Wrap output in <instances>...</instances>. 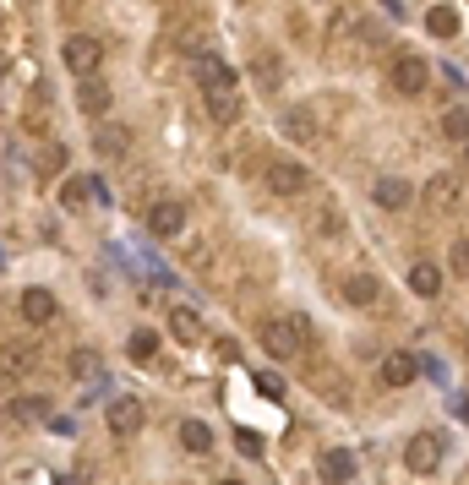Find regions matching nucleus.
I'll list each match as a JSON object with an SVG mask.
<instances>
[{
    "label": "nucleus",
    "instance_id": "obj_1",
    "mask_svg": "<svg viewBox=\"0 0 469 485\" xmlns=\"http://www.w3.org/2000/svg\"><path fill=\"white\" fill-rule=\"evenodd\" d=\"M197 82H202V93H208L213 120L229 126V120L240 115V82H235V66H224L219 55H202V60H197Z\"/></svg>",
    "mask_w": 469,
    "mask_h": 485
},
{
    "label": "nucleus",
    "instance_id": "obj_32",
    "mask_svg": "<svg viewBox=\"0 0 469 485\" xmlns=\"http://www.w3.org/2000/svg\"><path fill=\"white\" fill-rule=\"evenodd\" d=\"M0 76H5V60H0Z\"/></svg>",
    "mask_w": 469,
    "mask_h": 485
},
{
    "label": "nucleus",
    "instance_id": "obj_6",
    "mask_svg": "<svg viewBox=\"0 0 469 485\" xmlns=\"http://www.w3.org/2000/svg\"><path fill=\"white\" fill-rule=\"evenodd\" d=\"M388 76H393V87H399L404 98H421V93H426V82H432V66H426L421 55H399Z\"/></svg>",
    "mask_w": 469,
    "mask_h": 485
},
{
    "label": "nucleus",
    "instance_id": "obj_4",
    "mask_svg": "<svg viewBox=\"0 0 469 485\" xmlns=\"http://www.w3.org/2000/svg\"><path fill=\"white\" fill-rule=\"evenodd\" d=\"M268 191L273 197H306L311 191V169L295 164V158H273L268 164Z\"/></svg>",
    "mask_w": 469,
    "mask_h": 485
},
{
    "label": "nucleus",
    "instance_id": "obj_20",
    "mask_svg": "<svg viewBox=\"0 0 469 485\" xmlns=\"http://www.w3.org/2000/svg\"><path fill=\"white\" fill-rule=\"evenodd\" d=\"M55 197H60V207H66V213H82V207L93 202V197H87V180H82V175H66Z\"/></svg>",
    "mask_w": 469,
    "mask_h": 485
},
{
    "label": "nucleus",
    "instance_id": "obj_30",
    "mask_svg": "<svg viewBox=\"0 0 469 485\" xmlns=\"http://www.w3.org/2000/svg\"><path fill=\"white\" fill-rule=\"evenodd\" d=\"M11 415H16V420H33V415H44V399H16V404H11Z\"/></svg>",
    "mask_w": 469,
    "mask_h": 485
},
{
    "label": "nucleus",
    "instance_id": "obj_11",
    "mask_svg": "<svg viewBox=\"0 0 469 485\" xmlns=\"http://www.w3.org/2000/svg\"><path fill=\"white\" fill-rule=\"evenodd\" d=\"M55 317H60V306H55V295H49V289H38V284H33V289H22V322H27V328H49Z\"/></svg>",
    "mask_w": 469,
    "mask_h": 485
},
{
    "label": "nucleus",
    "instance_id": "obj_9",
    "mask_svg": "<svg viewBox=\"0 0 469 485\" xmlns=\"http://www.w3.org/2000/svg\"><path fill=\"white\" fill-rule=\"evenodd\" d=\"M284 136H290V142H301V147H311V142L322 136V120H317V109H311V104H295V109H284Z\"/></svg>",
    "mask_w": 469,
    "mask_h": 485
},
{
    "label": "nucleus",
    "instance_id": "obj_33",
    "mask_svg": "<svg viewBox=\"0 0 469 485\" xmlns=\"http://www.w3.org/2000/svg\"><path fill=\"white\" fill-rule=\"evenodd\" d=\"M0 409H5V399H0Z\"/></svg>",
    "mask_w": 469,
    "mask_h": 485
},
{
    "label": "nucleus",
    "instance_id": "obj_22",
    "mask_svg": "<svg viewBox=\"0 0 469 485\" xmlns=\"http://www.w3.org/2000/svg\"><path fill=\"white\" fill-rule=\"evenodd\" d=\"M426 33L454 38V33H459V11H454V5H432V11H426Z\"/></svg>",
    "mask_w": 469,
    "mask_h": 485
},
{
    "label": "nucleus",
    "instance_id": "obj_3",
    "mask_svg": "<svg viewBox=\"0 0 469 485\" xmlns=\"http://www.w3.org/2000/svg\"><path fill=\"white\" fill-rule=\"evenodd\" d=\"M60 60L71 66V76H98V66H104V44H98L93 33H71V38L60 44Z\"/></svg>",
    "mask_w": 469,
    "mask_h": 485
},
{
    "label": "nucleus",
    "instance_id": "obj_12",
    "mask_svg": "<svg viewBox=\"0 0 469 485\" xmlns=\"http://www.w3.org/2000/svg\"><path fill=\"white\" fill-rule=\"evenodd\" d=\"M131 142H137V136H131L126 126H109V120H98V126H93V153H104V158H126V153H131Z\"/></svg>",
    "mask_w": 469,
    "mask_h": 485
},
{
    "label": "nucleus",
    "instance_id": "obj_28",
    "mask_svg": "<svg viewBox=\"0 0 469 485\" xmlns=\"http://www.w3.org/2000/svg\"><path fill=\"white\" fill-rule=\"evenodd\" d=\"M257 82L262 87H279V60L273 55H257Z\"/></svg>",
    "mask_w": 469,
    "mask_h": 485
},
{
    "label": "nucleus",
    "instance_id": "obj_18",
    "mask_svg": "<svg viewBox=\"0 0 469 485\" xmlns=\"http://www.w3.org/2000/svg\"><path fill=\"white\" fill-rule=\"evenodd\" d=\"M377 295H382V284H377L372 273H350V278H344V300H350V306H377Z\"/></svg>",
    "mask_w": 469,
    "mask_h": 485
},
{
    "label": "nucleus",
    "instance_id": "obj_21",
    "mask_svg": "<svg viewBox=\"0 0 469 485\" xmlns=\"http://www.w3.org/2000/svg\"><path fill=\"white\" fill-rule=\"evenodd\" d=\"M421 197H426L432 207H454V202H459V180H454V175H432Z\"/></svg>",
    "mask_w": 469,
    "mask_h": 485
},
{
    "label": "nucleus",
    "instance_id": "obj_26",
    "mask_svg": "<svg viewBox=\"0 0 469 485\" xmlns=\"http://www.w3.org/2000/svg\"><path fill=\"white\" fill-rule=\"evenodd\" d=\"M33 164H38V175H60V169H66V153L49 142V147H38V158H33Z\"/></svg>",
    "mask_w": 469,
    "mask_h": 485
},
{
    "label": "nucleus",
    "instance_id": "obj_17",
    "mask_svg": "<svg viewBox=\"0 0 469 485\" xmlns=\"http://www.w3.org/2000/svg\"><path fill=\"white\" fill-rule=\"evenodd\" d=\"M410 289H415L421 300H437V295H443V273H437V262H415V268H410Z\"/></svg>",
    "mask_w": 469,
    "mask_h": 485
},
{
    "label": "nucleus",
    "instance_id": "obj_8",
    "mask_svg": "<svg viewBox=\"0 0 469 485\" xmlns=\"http://www.w3.org/2000/svg\"><path fill=\"white\" fill-rule=\"evenodd\" d=\"M404 464H410L415 475H432V470L443 464V437H437V431H421V437H410V448H404Z\"/></svg>",
    "mask_w": 469,
    "mask_h": 485
},
{
    "label": "nucleus",
    "instance_id": "obj_29",
    "mask_svg": "<svg viewBox=\"0 0 469 485\" xmlns=\"http://www.w3.org/2000/svg\"><path fill=\"white\" fill-rule=\"evenodd\" d=\"M448 262H454V273H459V278H469V240H454Z\"/></svg>",
    "mask_w": 469,
    "mask_h": 485
},
{
    "label": "nucleus",
    "instance_id": "obj_16",
    "mask_svg": "<svg viewBox=\"0 0 469 485\" xmlns=\"http://www.w3.org/2000/svg\"><path fill=\"white\" fill-rule=\"evenodd\" d=\"M317 470H322V480H328V485H350V480H355V459H350L344 448H328Z\"/></svg>",
    "mask_w": 469,
    "mask_h": 485
},
{
    "label": "nucleus",
    "instance_id": "obj_5",
    "mask_svg": "<svg viewBox=\"0 0 469 485\" xmlns=\"http://www.w3.org/2000/svg\"><path fill=\"white\" fill-rule=\"evenodd\" d=\"M186 218H191V213H186L180 197H164V202L148 207V229H153V240H175V235L186 229Z\"/></svg>",
    "mask_w": 469,
    "mask_h": 485
},
{
    "label": "nucleus",
    "instance_id": "obj_14",
    "mask_svg": "<svg viewBox=\"0 0 469 485\" xmlns=\"http://www.w3.org/2000/svg\"><path fill=\"white\" fill-rule=\"evenodd\" d=\"M415 377H421V360H415L410 349H393V355L382 360V382H388V388H410Z\"/></svg>",
    "mask_w": 469,
    "mask_h": 485
},
{
    "label": "nucleus",
    "instance_id": "obj_19",
    "mask_svg": "<svg viewBox=\"0 0 469 485\" xmlns=\"http://www.w3.org/2000/svg\"><path fill=\"white\" fill-rule=\"evenodd\" d=\"M169 333H175L180 344H197V338H202V317H197L191 306H175V311H169Z\"/></svg>",
    "mask_w": 469,
    "mask_h": 485
},
{
    "label": "nucleus",
    "instance_id": "obj_27",
    "mask_svg": "<svg viewBox=\"0 0 469 485\" xmlns=\"http://www.w3.org/2000/svg\"><path fill=\"white\" fill-rule=\"evenodd\" d=\"M443 131H448L454 142H469V109H448V115H443Z\"/></svg>",
    "mask_w": 469,
    "mask_h": 485
},
{
    "label": "nucleus",
    "instance_id": "obj_7",
    "mask_svg": "<svg viewBox=\"0 0 469 485\" xmlns=\"http://www.w3.org/2000/svg\"><path fill=\"white\" fill-rule=\"evenodd\" d=\"M142 420H148L142 399H109V409H104V426H109L115 437H137V431H142Z\"/></svg>",
    "mask_w": 469,
    "mask_h": 485
},
{
    "label": "nucleus",
    "instance_id": "obj_23",
    "mask_svg": "<svg viewBox=\"0 0 469 485\" xmlns=\"http://www.w3.org/2000/svg\"><path fill=\"white\" fill-rule=\"evenodd\" d=\"M126 355H131V360H153V355H158V328H137V333L126 338Z\"/></svg>",
    "mask_w": 469,
    "mask_h": 485
},
{
    "label": "nucleus",
    "instance_id": "obj_13",
    "mask_svg": "<svg viewBox=\"0 0 469 485\" xmlns=\"http://www.w3.org/2000/svg\"><path fill=\"white\" fill-rule=\"evenodd\" d=\"M372 197H377V207H388V213H399V207H410V197H415V186H410V180H399V175H382V180L372 186Z\"/></svg>",
    "mask_w": 469,
    "mask_h": 485
},
{
    "label": "nucleus",
    "instance_id": "obj_31",
    "mask_svg": "<svg viewBox=\"0 0 469 485\" xmlns=\"http://www.w3.org/2000/svg\"><path fill=\"white\" fill-rule=\"evenodd\" d=\"M219 485H240V480H219Z\"/></svg>",
    "mask_w": 469,
    "mask_h": 485
},
{
    "label": "nucleus",
    "instance_id": "obj_2",
    "mask_svg": "<svg viewBox=\"0 0 469 485\" xmlns=\"http://www.w3.org/2000/svg\"><path fill=\"white\" fill-rule=\"evenodd\" d=\"M262 349H268L273 360H301V349H306V322H301V317H273V322H262Z\"/></svg>",
    "mask_w": 469,
    "mask_h": 485
},
{
    "label": "nucleus",
    "instance_id": "obj_25",
    "mask_svg": "<svg viewBox=\"0 0 469 485\" xmlns=\"http://www.w3.org/2000/svg\"><path fill=\"white\" fill-rule=\"evenodd\" d=\"M66 366H71V377H82V382H87V377H98V349H71V360H66Z\"/></svg>",
    "mask_w": 469,
    "mask_h": 485
},
{
    "label": "nucleus",
    "instance_id": "obj_24",
    "mask_svg": "<svg viewBox=\"0 0 469 485\" xmlns=\"http://www.w3.org/2000/svg\"><path fill=\"white\" fill-rule=\"evenodd\" d=\"M180 448H186V453H208V448H213V431H208L202 420H186V426H180Z\"/></svg>",
    "mask_w": 469,
    "mask_h": 485
},
{
    "label": "nucleus",
    "instance_id": "obj_10",
    "mask_svg": "<svg viewBox=\"0 0 469 485\" xmlns=\"http://www.w3.org/2000/svg\"><path fill=\"white\" fill-rule=\"evenodd\" d=\"M82 87H76V109L82 115H93V120H104V109L115 104V93H109V82L104 76H76Z\"/></svg>",
    "mask_w": 469,
    "mask_h": 485
},
{
    "label": "nucleus",
    "instance_id": "obj_15",
    "mask_svg": "<svg viewBox=\"0 0 469 485\" xmlns=\"http://www.w3.org/2000/svg\"><path fill=\"white\" fill-rule=\"evenodd\" d=\"M33 366H38V349H33L27 338H16V344L0 349V371H5V377H27Z\"/></svg>",
    "mask_w": 469,
    "mask_h": 485
}]
</instances>
